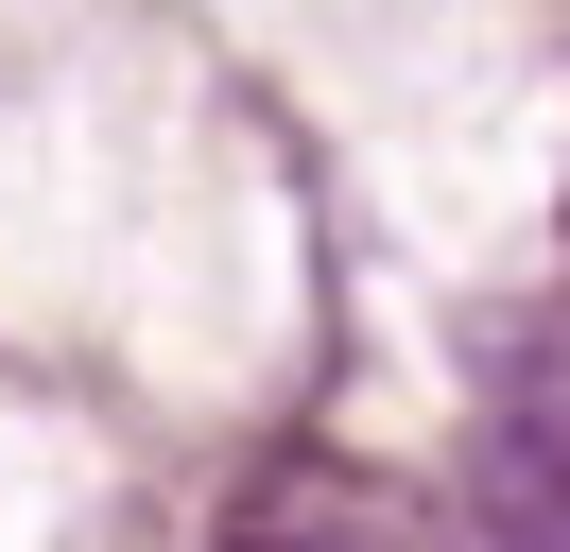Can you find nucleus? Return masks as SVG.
I'll return each instance as SVG.
<instances>
[{
	"label": "nucleus",
	"mask_w": 570,
	"mask_h": 552,
	"mask_svg": "<svg viewBox=\"0 0 570 552\" xmlns=\"http://www.w3.org/2000/svg\"><path fill=\"white\" fill-rule=\"evenodd\" d=\"M501 483L535 501V535H570V363H519V414H501Z\"/></svg>",
	"instance_id": "1"
}]
</instances>
